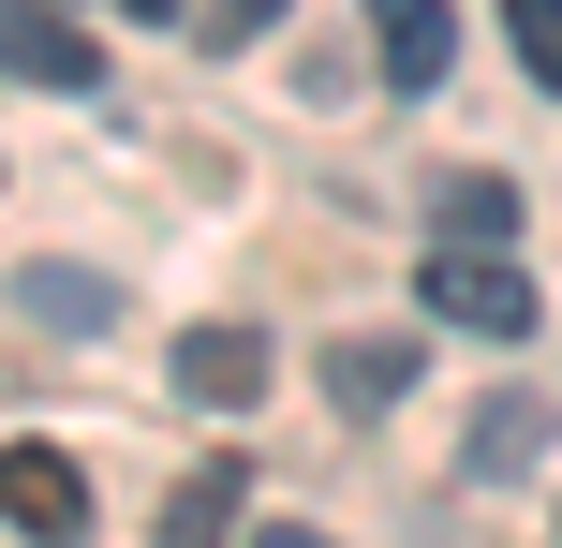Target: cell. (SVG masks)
<instances>
[{
    "instance_id": "3",
    "label": "cell",
    "mask_w": 562,
    "mask_h": 548,
    "mask_svg": "<svg viewBox=\"0 0 562 548\" xmlns=\"http://www.w3.org/2000/svg\"><path fill=\"white\" fill-rule=\"evenodd\" d=\"M0 75H30V89H89V30L59 15V0H0Z\"/></svg>"
},
{
    "instance_id": "12",
    "label": "cell",
    "mask_w": 562,
    "mask_h": 548,
    "mask_svg": "<svg viewBox=\"0 0 562 548\" xmlns=\"http://www.w3.org/2000/svg\"><path fill=\"white\" fill-rule=\"evenodd\" d=\"M267 15H281V0H207V30H223V45H252Z\"/></svg>"
},
{
    "instance_id": "10",
    "label": "cell",
    "mask_w": 562,
    "mask_h": 548,
    "mask_svg": "<svg viewBox=\"0 0 562 548\" xmlns=\"http://www.w3.org/2000/svg\"><path fill=\"white\" fill-rule=\"evenodd\" d=\"M504 30H518V75L562 104V0H504Z\"/></svg>"
},
{
    "instance_id": "14",
    "label": "cell",
    "mask_w": 562,
    "mask_h": 548,
    "mask_svg": "<svg viewBox=\"0 0 562 548\" xmlns=\"http://www.w3.org/2000/svg\"><path fill=\"white\" fill-rule=\"evenodd\" d=\"M252 548H326V534H252Z\"/></svg>"
},
{
    "instance_id": "2",
    "label": "cell",
    "mask_w": 562,
    "mask_h": 548,
    "mask_svg": "<svg viewBox=\"0 0 562 548\" xmlns=\"http://www.w3.org/2000/svg\"><path fill=\"white\" fill-rule=\"evenodd\" d=\"M0 519L45 534V548H75L89 534V474L59 460V445H0Z\"/></svg>"
},
{
    "instance_id": "11",
    "label": "cell",
    "mask_w": 562,
    "mask_h": 548,
    "mask_svg": "<svg viewBox=\"0 0 562 548\" xmlns=\"http://www.w3.org/2000/svg\"><path fill=\"white\" fill-rule=\"evenodd\" d=\"M326 385H340L356 415H370V401H400V342H340V356H326Z\"/></svg>"
},
{
    "instance_id": "7",
    "label": "cell",
    "mask_w": 562,
    "mask_h": 548,
    "mask_svg": "<svg viewBox=\"0 0 562 548\" xmlns=\"http://www.w3.org/2000/svg\"><path fill=\"white\" fill-rule=\"evenodd\" d=\"M15 312H45L59 342H89V326H119V297L89 282V267H30V282H15Z\"/></svg>"
},
{
    "instance_id": "5",
    "label": "cell",
    "mask_w": 562,
    "mask_h": 548,
    "mask_svg": "<svg viewBox=\"0 0 562 548\" xmlns=\"http://www.w3.org/2000/svg\"><path fill=\"white\" fill-rule=\"evenodd\" d=\"M429 223H445V253H504V237H518V193L488 164H459V178H429Z\"/></svg>"
},
{
    "instance_id": "1",
    "label": "cell",
    "mask_w": 562,
    "mask_h": 548,
    "mask_svg": "<svg viewBox=\"0 0 562 548\" xmlns=\"http://www.w3.org/2000/svg\"><path fill=\"white\" fill-rule=\"evenodd\" d=\"M415 297L445 326H474V342H518V326H533V267H518V253H429Z\"/></svg>"
},
{
    "instance_id": "4",
    "label": "cell",
    "mask_w": 562,
    "mask_h": 548,
    "mask_svg": "<svg viewBox=\"0 0 562 548\" xmlns=\"http://www.w3.org/2000/svg\"><path fill=\"white\" fill-rule=\"evenodd\" d=\"M178 385H193L207 415L267 401V326H193V342H178Z\"/></svg>"
},
{
    "instance_id": "8",
    "label": "cell",
    "mask_w": 562,
    "mask_h": 548,
    "mask_svg": "<svg viewBox=\"0 0 562 548\" xmlns=\"http://www.w3.org/2000/svg\"><path fill=\"white\" fill-rule=\"evenodd\" d=\"M237 490H252V474H237V460H207L193 490L164 504V548H223V534H237Z\"/></svg>"
},
{
    "instance_id": "13",
    "label": "cell",
    "mask_w": 562,
    "mask_h": 548,
    "mask_svg": "<svg viewBox=\"0 0 562 548\" xmlns=\"http://www.w3.org/2000/svg\"><path fill=\"white\" fill-rule=\"evenodd\" d=\"M104 15H178V0H104Z\"/></svg>"
},
{
    "instance_id": "9",
    "label": "cell",
    "mask_w": 562,
    "mask_h": 548,
    "mask_svg": "<svg viewBox=\"0 0 562 548\" xmlns=\"http://www.w3.org/2000/svg\"><path fill=\"white\" fill-rule=\"evenodd\" d=\"M533 445H548V415L518 401V385H504V401H474V474H518Z\"/></svg>"
},
{
    "instance_id": "6",
    "label": "cell",
    "mask_w": 562,
    "mask_h": 548,
    "mask_svg": "<svg viewBox=\"0 0 562 548\" xmlns=\"http://www.w3.org/2000/svg\"><path fill=\"white\" fill-rule=\"evenodd\" d=\"M370 30H385V75L400 89H445V59H459V15H445V0H370Z\"/></svg>"
}]
</instances>
